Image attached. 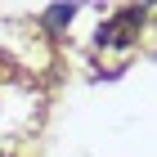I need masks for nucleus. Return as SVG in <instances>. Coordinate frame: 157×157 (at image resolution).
<instances>
[{"label": "nucleus", "instance_id": "nucleus-2", "mask_svg": "<svg viewBox=\"0 0 157 157\" xmlns=\"http://www.w3.org/2000/svg\"><path fill=\"white\" fill-rule=\"evenodd\" d=\"M72 18H76V5H45L40 9V27H45L49 36H63L72 27Z\"/></svg>", "mask_w": 157, "mask_h": 157}, {"label": "nucleus", "instance_id": "nucleus-1", "mask_svg": "<svg viewBox=\"0 0 157 157\" xmlns=\"http://www.w3.org/2000/svg\"><path fill=\"white\" fill-rule=\"evenodd\" d=\"M144 18H148V9H139V5H126V9H117L108 23H99L94 45H99V49H130V45H139Z\"/></svg>", "mask_w": 157, "mask_h": 157}]
</instances>
